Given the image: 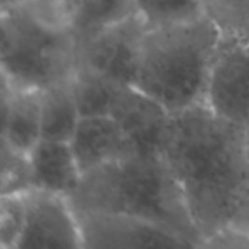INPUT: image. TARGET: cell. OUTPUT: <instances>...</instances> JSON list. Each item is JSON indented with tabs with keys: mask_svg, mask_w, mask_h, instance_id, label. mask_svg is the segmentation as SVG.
<instances>
[{
	"mask_svg": "<svg viewBox=\"0 0 249 249\" xmlns=\"http://www.w3.org/2000/svg\"><path fill=\"white\" fill-rule=\"evenodd\" d=\"M160 155L201 241L228 226L249 197L247 127L219 117L206 104L171 114Z\"/></svg>",
	"mask_w": 249,
	"mask_h": 249,
	"instance_id": "obj_1",
	"label": "cell"
},
{
	"mask_svg": "<svg viewBox=\"0 0 249 249\" xmlns=\"http://www.w3.org/2000/svg\"><path fill=\"white\" fill-rule=\"evenodd\" d=\"M76 212L134 216L159 225L200 248L201 236L184 193L162 155L136 153L82 175L69 197Z\"/></svg>",
	"mask_w": 249,
	"mask_h": 249,
	"instance_id": "obj_2",
	"label": "cell"
},
{
	"mask_svg": "<svg viewBox=\"0 0 249 249\" xmlns=\"http://www.w3.org/2000/svg\"><path fill=\"white\" fill-rule=\"evenodd\" d=\"M0 7L1 80L18 89L44 90L71 79L77 38L58 0H13Z\"/></svg>",
	"mask_w": 249,
	"mask_h": 249,
	"instance_id": "obj_3",
	"label": "cell"
},
{
	"mask_svg": "<svg viewBox=\"0 0 249 249\" xmlns=\"http://www.w3.org/2000/svg\"><path fill=\"white\" fill-rule=\"evenodd\" d=\"M222 36L206 18L147 28L134 86L169 112L206 104Z\"/></svg>",
	"mask_w": 249,
	"mask_h": 249,
	"instance_id": "obj_4",
	"label": "cell"
},
{
	"mask_svg": "<svg viewBox=\"0 0 249 249\" xmlns=\"http://www.w3.org/2000/svg\"><path fill=\"white\" fill-rule=\"evenodd\" d=\"M146 31V23L134 13L77 41V67L118 85H134Z\"/></svg>",
	"mask_w": 249,
	"mask_h": 249,
	"instance_id": "obj_5",
	"label": "cell"
},
{
	"mask_svg": "<svg viewBox=\"0 0 249 249\" xmlns=\"http://www.w3.org/2000/svg\"><path fill=\"white\" fill-rule=\"evenodd\" d=\"M23 196L25 228L18 249L83 248L79 217L69 197L35 188Z\"/></svg>",
	"mask_w": 249,
	"mask_h": 249,
	"instance_id": "obj_6",
	"label": "cell"
},
{
	"mask_svg": "<svg viewBox=\"0 0 249 249\" xmlns=\"http://www.w3.org/2000/svg\"><path fill=\"white\" fill-rule=\"evenodd\" d=\"M76 213L83 248H193L182 236L134 216L104 212Z\"/></svg>",
	"mask_w": 249,
	"mask_h": 249,
	"instance_id": "obj_7",
	"label": "cell"
},
{
	"mask_svg": "<svg viewBox=\"0 0 249 249\" xmlns=\"http://www.w3.org/2000/svg\"><path fill=\"white\" fill-rule=\"evenodd\" d=\"M206 105L219 117L249 124V42L223 39L216 53Z\"/></svg>",
	"mask_w": 249,
	"mask_h": 249,
	"instance_id": "obj_8",
	"label": "cell"
},
{
	"mask_svg": "<svg viewBox=\"0 0 249 249\" xmlns=\"http://www.w3.org/2000/svg\"><path fill=\"white\" fill-rule=\"evenodd\" d=\"M171 114L134 85H118L109 109V115L142 155H160Z\"/></svg>",
	"mask_w": 249,
	"mask_h": 249,
	"instance_id": "obj_9",
	"label": "cell"
},
{
	"mask_svg": "<svg viewBox=\"0 0 249 249\" xmlns=\"http://www.w3.org/2000/svg\"><path fill=\"white\" fill-rule=\"evenodd\" d=\"M70 144L82 175L137 153L128 136L111 115L82 117Z\"/></svg>",
	"mask_w": 249,
	"mask_h": 249,
	"instance_id": "obj_10",
	"label": "cell"
},
{
	"mask_svg": "<svg viewBox=\"0 0 249 249\" xmlns=\"http://www.w3.org/2000/svg\"><path fill=\"white\" fill-rule=\"evenodd\" d=\"M41 139V90L12 88L1 80V142L28 155Z\"/></svg>",
	"mask_w": 249,
	"mask_h": 249,
	"instance_id": "obj_11",
	"label": "cell"
},
{
	"mask_svg": "<svg viewBox=\"0 0 249 249\" xmlns=\"http://www.w3.org/2000/svg\"><path fill=\"white\" fill-rule=\"evenodd\" d=\"M28 158L35 190L70 197L79 187L82 171L70 142L41 139Z\"/></svg>",
	"mask_w": 249,
	"mask_h": 249,
	"instance_id": "obj_12",
	"label": "cell"
},
{
	"mask_svg": "<svg viewBox=\"0 0 249 249\" xmlns=\"http://www.w3.org/2000/svg\"><path fill=\"white\" fill-rule=\"evenodd\" d=\"M77 41L136 12L134 0H58Z\"/></svg>",
	"mask_w": 249,
	"mask_h": 249,
	"instance_id": "obj_13",
	"label": "cell"
},
{
	"mask_svg": "<svg viewBox=\"0 0 249 249\" xmlns=\"http://www.w3.org/2000/svg\"><path fill=\"white\" fill-rule=\"evenodd\" d=\"M80 118L70 79L41 90L42 139L70 142Z\"/></svg>",
	"mask_w": 249,
	"mask_h": 249,
	"instance_id": "obj_14",
	"label": "cell"
},
{
	"mask_svg": "<svg viewBox=\"0 0 249 249\" xmlns=\"http://www.w3.org/2000/svg\"><path fill=\"white\" fill-rule=\"evenodd\" d=\"M70 82L82 117L109 115L118 83L83 67H76Z\"/></svg>",
	"mask_w": 249,
	"mask_h": 249,
	"instance_id": "obj_15",
	"label": "cell"
},
{
	"mask_svg": "<svg viewBox=\"0 0 249 249\" xmlns=\"http://www.w3.org/2000/svg\"><path fill=\"white\" fill-rule=\"evenodd\" d=\"M203 10L223 39L249 42V0H203Z\"/></svg>",
	"mask_w": 249,
	"mask_h": 249,
	"instance_id": "obj_16",
	"label": "cell"
},
{
	"mask_svg": "<svg viewBox=\"0 0 249 249\" xmlns=\"http://www.w3.org/2000/svg\"><path fill=\"white\" fill-rule=\"evenodd\" d=\"M134 6L147 28L187 22L204 16L203 0H134Z\"/></svg>",
	"mask_w": 249,
	"mask_h": 249,
	"instance_id": "obj_17",
	"label": "cell"
},
{
	"mask_svg": "<svg viewBox=\"0 0 249 249\" xmlns=\"http://www.w3.org/2000/svg\"><path fill=\"white\" fill-rule=\"evenodd\" d=\"M34 190L29 158L1 142L0 196L22 194Z\"/></svg>",
	"mask_w": 249,
	"mask_h": 249,
	"instance_id": "obj_18",
	"label": "cell"
},
{
	"mask_svg": "<svg viewBox=\"0 0 249 249\" xmlns=\"http://www.w3.org/2000/svg\"><path fill=\"white\" fill-rule=\"evenodd\" d=\"M25 193L0 196V248L18 249L25 228Z\"/></svg>",
	"mask_w": 249,
	"mask_h": 249,
	"instance_id": "obj_19",
	"label": "cell"
},
{
	"mask_svg": "<svg viewBox=\"0 0 249 249\" xmlns=\"http://www.w3.org/2000/svg\"><path fill=\"white\" fill-rule=\"evenodd\" d=\"M200 248L249 249V236L233 225H228L204 238L200 244Z\"/></svg>",
	"mask_w": 249,
	"mask_h": 249,
	"instance_id": "obj_20",
	"label": "cell"
},
{
	"mask_svg": "<svg viewBox=\"0 0 249 249\" xmlns=\"http://www.w3.org/2000/svg\"><path fill=\"white\" fill-rule=\"evenodd\" d=\"M229 225H233L235 228L244 231L249 236V197L242 203V206L238 209V212L233 214Z\"/></svg>",
	"mask_w": 249,
	"mask_h": 249,
	"instance_id": "obj_21",
	"label": "cell"
},
{
	"mask_svg": "<svg viewBox=\"0 0 249 249\" xmlns=\"http://www.w3.org/2000/svg\"><path fill=\"white\" fill-rule=\"evenodd\" d=\"M247 143H248V153H249V124L247 125Z\"/></svg>",
	"mask_w": 249,
	"mask_h": 249,
	"instance_id": "obj_22",
	"label": "cell"
},
{
	"mask_svg": "<svg viewBox=\"0 0 249 249\" xmlns=\"http://www.w3.org/2000/svg\"><path fill=\"white\" fill-rule=\"evenodd\" d=\"M10 1H13V0H0V6H4V4H7Z\"/></svg>",
	"mask_w": 249,
	"mask_h": 249,
	"instance_id": "obj_23",
	"label": "cell"
}]
</instances>
